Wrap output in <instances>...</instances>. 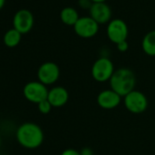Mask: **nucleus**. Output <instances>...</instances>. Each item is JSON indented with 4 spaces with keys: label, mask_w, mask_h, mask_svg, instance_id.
Segmentation results:
<instances>
[{
    "label": "nucleus",
    "mask_w": 155,
    "mask_h": 155,
    "mask_svg": "<svg viewBox=\"0 0 155 155\" xmlns=\"http://www.w3.org/2000/svg\"><path fill=\"white\" fill-rule=\"evenodd\" d=\"M17 140L26 149H37L44 141V132L36 123L25 122L21 124L16 133Z\"/></svg>",
    "instance_id": "f257e3e1"
},
{
    "label": "nucleus",
    "mask_w": 155,
    "mask_h": 155,
    "mask_svg": "<svg viewBox=\"0 0 155 155\" xmlns=\"http://www.w3.org/2000/svg\"><path fill=\"white\" fill-rule=\"evenodd\" d=\"M136 85V77L132 70L127 68H120L114 71L110 80V86L112 91L117 92L120 97L134 91Z\"/></svg>",
    "instance_id": "f03ea898"
},
{
    "label": "nucleus",
    "mask_w": 155,
    "mask_h": 155,
    "mask_svg": "<svg viewBox=\"0 0 155 155\" xmlns=\"http://www.w3.org/2000/svg\"><path fill=\"white\" fill-rule=\"evenodd\" d=\"M115 69L112 61L105 57L98 58L92 65L91 76L98 82L110 81Z\"/></svg>",
    "instance_id": "7ed1b4c3"
},
{
    "label": "nucleus",
    "mask_w": 155,
    "mask_h": 155,
    "mask_svg": "<svg viewBox=\"0 0 155 155\" xmlns=\"http://www.w3.org/2000/svg\"><path fill=\"white\" fill-rule=\"evenodd\" d=\"M23 95L28 101L38 104L48 99V90L40 81H30L25 85Z\"/></svg>",
    "instance_id": "20e7f679"
},
{
    "label": "nucleus",
    "mask_w": 155,
    "mask_h": 155,
    "mask_svg": "<svg viewBox=\"0 0 155 155\" xmlns=\"http://www.w3.org/2000/svg\"><path fill=\"white\" fill-rule=\"evenodd\" d=\"M124 105L130 112L140 114L147 110L148 100L142 92L134 90L124 97Z\"/></svg>",
    "instance_id": "39448f33"
},
{
    "label": "nucleus",
    "mask_w": 155,
    "mask_h": 155,
    "mask_svg": "<svg viewBox=\"0 0 155 155\" xmlns=\"http://www.w3.org/2000/svg\"><path fill=\"white\" fill-rule=\"evenodd\" d=\"M60 75L59 67L51 61L45 62L41 64L38 69V81L44 85H52L58 79Z\"/></svg>",
    "instance_id": "423d86ee"
},
{
    "label": "nucleus",
    "mask_w": 155,
    "mask_h": 155,
    "mask_svg": "<svg viewBox=\"0 0 155 155\" xmlns=\"http://www.w3.org/2000/svg\"><path fill=\"white\" fill-rule=\"evenodd\" d=\"M129 34L128 26L120 18H115L109 22L107 27V36L109 39L116 45L127 39Z\"/></svg>",
    "instance_id": "0eeeda50"
},
{
    "label": "nucleus",
    "mask_w": 155,
    "mask_h": 155,
    "mask_svg": "<svg viewBox=\"0 0 155 155\" xmlns=\"http://www.w3.org/2000/svg\"><path fill=\"white\" fill-rule=\"evenodd\" d=\"M75 33L83 38H91L97 35L99 24L91 17H81L74 25Z\"/></svg>",
    "instance_id": "6e6552de"
},
{
    "label": "nucleus",
    "mask_w": 155,
    "mask_h": 155,
    "mask_svg": "<svg viewBox=\"0 0 155 155\" xmlns=\"http://www.w3.org/2000/svg\"><path fill=\"white\" fill-rule=\"evenodd\" d=\"M34 25L33 14L28 9H20L16 12L13 18L14 28L21 34L28 33Z\"/></svg>",
    "instance_id": "1a4fd4ad"
},
{
    "label": "nucleus",
    "mask_w": 155,
    "mask_h": 155,
    "mask_svg": "<svg viewBox=\"0 0 155 155\" xmlns=\"http://www.w3.org/2000/svg\"><path fill=\"white\" fill-rule=\"evenodd\" d=\"M121 98L117 92L110 90H105L99 93L97 102L99 106L105 110H112L118 107L121 101Z\"/></svg>",
    "instance_id": "9d476101"
},
{
    "label": "nucleus",
    "mask_w": 155,
    "mask_h": 155,
    "mask_svg": "<svg viewBox=\"0 0 155 155\" xmlns=\"http://www.w3.org/2000/svg\"><path fill=\"white\" fill-rule=\"evenodd\" d=\"M90 13L91 18H92L99 25L108 23L111 18V9L105 2L92 3L90 8Z\"/></svg>",
    "instance_id": "9b49d317"
},
{
    "label": "nucleus",
    "mask_w": 155,
    "mask_h": 155,
    "mask_svg": "<svg viewBox=\"0 0 155 155\" xmlns=\"http://www.w3.org/2000/svg\"><path fill=\"white\" fill-rule=\"evenodd\" d=\"M68 92L67 89L61 86L54 87L48 91V101L53 108H60L66 105L68 101Z\"/></svg>",
    "instance_id": "f8f14e48"
},
{
    "label": "nucleus",
    "mask_w": 155,
    "mask_h": 155,
    "mask_svg": "<svg viewBox=\"0 0 155 155\" xmlns=\"http://www.w3.org/2000/svg\"><path fill=\"white\" fill-rule=\"evenodd\" d=\"M79 13L74 8L66 7L60 12V19L65 25L74 27V25L79 20Z\"/></svg>",
    "instance_id": "ddd939ff"
},
{
    "label": "nucleus",
    "mask_w": 155,
    "mask_h": 155,
    "mask_svg": "<svg viewBox=\"0 0 155 155\" xmlns=\"http://www.w3.org/2000/svg\"><path fill=\"white\" fill-rule=\"evenodd\" d=\"M141 47L145 54L151 57L155 56V30H151L144 36Z\"/></svg>",
    "instance_id": "4468645a"
},
{
    "label": "nucleus",
    "mask_w": 155,
    "mask_h": 155,
    "mask_svg": "<svg viewBox=\"0 0 155 155\" xmlns=\"http://www.w3.org/2000/svg\"><path fill=\"white\" fill-rule=\"evenodd\" d=\"M21 33L18 32L17 29H15L14 28L8 30L3 38V41L5 43V45L8 48H15L17 47L20 41H21Z\"/></svg>",
    "instance_id": "2eb2a0df"
},
{
    "label": "nucleus",
    "mask_w": 155,
    "mask_h": 155,
    "mask_svg": "<svg viewBox=\"0 0 155 155\" xmlns=\"http://www.w3.org/2000/svg\"><path fill=\"white\" fill-rule=\"evenodd\" d=\"M38 108L40 113L42 114H48L51 111V109L53 108L51 106V104L49 103V101L48 100H45L43 101H41L40 103L38 104Z\"/></svg>",
    "instance_id": "dca6fc26"
},
{
    "label": "nucleus",
    "mask_w": 155,
    "mask_h": 155,
    "mask_svg": "<svg viewBox=\"0 0 155 155\" xmlns=\"http://www.w3.org/2000/svg\"><path fill=\"white\" fill-rule=\"evenodd\" d=\"M116 46H117V48L120 52H126L129 48V44H128L127 40L121 41V42L118 43Z\"/></svg>",
    "instance_id": "f3484780"
},
{
    "label": "nucleus",
    "mask_w": 155,
    "mask_h": 155,
    "mask_svg": "<svg viewBox=\"0 0 155 155\" xmlns=\"http://www.w3.org/2000/svg\"><path fill=\"white\" fill-rule=\"evenodd\" d=\"M60 155H81V151L74 150V149H66L61 152Z\"/></svg>",
    "instance_id": "a211bd4d"
},
{
    "label": "nucleus",
    "mask_w": 155,
    "mask_h": 155,
    "mask_svg": "<svg viewBox=\"0 0 155 155\" xmlns=\"http://www.w3.org/2000/svg\"><path fill=\"white\" fill-rule=\"evenodd\" d=\"M79 3L83 8H91L92 5V3H91V0H80Z\"/></svg>",
    "instance_id": "6ab92c4d"
},
{
    "label": "nucleus",
    "mask_w": 155,
    "mask_h": 155,
    "mask_svg": "<svg viewBox=\"0 0 155 155\" xmlns=\"http://www.w3.org/2000/svg\"><path fill=\"white\" fill-rule=\"evenodd\" d=\"M81 155H93V151L91 148H83L81 151Z\"/></svg>",
    "instance_id": "aec40b11"
},
{
    "label": "nucleus",
    "mask_w": 155,
    "mask_h": 155,
    "mask_svg": "<svg viewBox=\"0 0 155 155\" xmlns=\"http://www.w3.org/2000/svg\"><path fill=\"white\" fill-rule=\"evenodd\" d=\"M91 1L92 3H103L106 1V0H91Z\"/></svg>",
    "instance_id": "412c9836"
},
{
    "label": "nucleus",
    "mask_w": 155,
    "mask_h": 155,
    "mask_svg": "<svg viewBox=\"0 0 155 155\" xmlns=\"http://www.w3.org/2000/svg\"><path fill=\"white\" fill-rule=\"evenodd\" d=\"M5 2H6V0H0V9H1L4 7Z\"/></svg>",
    "instance_id": "4be33fe9"
},
{
    "label": "nucleus",
    "mask_w": 155,
    "mask_h": 155,
    "mask_svg": "<svg viewBox=\"0 0 155 155\" xmlns=\"http://www.w3.org/2000/svg\"><path fill=\"white\" fill-rule=\"evenodd\" d=\"M0 146H1V139H0Z\"/></svg>",
    "instance_id": "5701e85b"
}]
</instances>
